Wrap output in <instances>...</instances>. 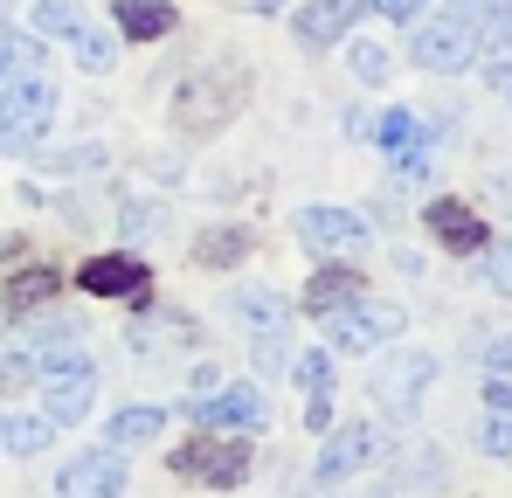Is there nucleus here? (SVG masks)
I'll return each instance as SVG.
<instances>
[{
    "label": "nucleus",
    "mask_w": 512,
    "mask_h": 498,
    "mask_svg": "<svg viewBox=\"0 0 512 498\" xmlns=\"http://www.w3.org/2000/svg\"><path fill=\"white\" fill-rule=\"evenodd\" d=\"M402 305H388V298H346L326 312V339L340 346V353H367V346H388V339H402Z\"/></svg>",
    "instance_id": "1"
},
{
    "label": "nucleus",
    "mask_w": 512,
    "mask_h": 498,
    "mask_svg": "<svg viewBox=\"0 0 512 498\" xmlns=\"http://www.w3.org/2000/svg\"><path fill=\"white\" fill-rule=\"evenodd\" d=\"M236 97H243V77H236V70H201V77L180 83L173 118H180V132H187V139H208V132L236 111Z\"/></svg>",
    "instance_id": "2"
},
{
    "label": "nucleus",
    "mask_w": 512,
    "mask_h": 498,
    "mask_svg": "<svg viewBox=\"0 0 512 498\" xmlns=\"http://www.w3.org/2000/svg\"><path fill=\"white\" fill-rule=\"evenodd\" d=\"M56 118V90L42 77H21V83H0V146L7 153H28Z\"/></svg>",
    "instance_id": "3"
},
{
    "label": "nucleus",
    "mask_w": 512,
    "mask_h": 498,
    "mask_svg": "<svg viewBox=\"0 0 512 498\" xmlns=\"http://www.w3.org/2000/svg\"><path fill=\"white\" fill-rule=\"evenodd\" d=\"M409 56H416L423 70H436V77H450V70H471V56H478V28H471V21H457V14H443V21H423Z\"/></svg>",
    "instance_id": "4"
},
{
    "label": "nucleus",
    "mask_w": 512,
    "mask_h": 498,
    "mask_svg": "<svg viewBox=\"0 0 512 498\" xmlns=\"http://www.w3.org/2000/svg\"><path fill=\"white\" fill-rule=\"evenodd\" d=\"M429 381H436V360H429V353H395V360L374 374V402L395 415V422H409V415L423 409Z\"/></svg>",
    "instance_id": "5"
},
{
    "label": "nucleus",
    "mask_w": 512,
    "mask_h": 498,
    "mask_svg": "<svg viewBox=\"0 0 512 498\" xmlns=\"http://www.w3.org/2000/svg\"><path fill=\"white\" fill-rule=\"evenodd\" d=\"M173 471L194 478V485L229 492V485L250 478V443H187V450H173Z\"/></svg>",
    "instance_id": "6"
},
{
    "label": "nucleus",
    "mask_w": 512,
    "mask_h": 498,
    "mask_svg": "<svg viewBox=\"0 0 512 498\" xmlns=\"http://www.w3.org/2000/svg\"><path fill=\"white\" fill-rule=\"evenodd\" d=\"M298 243L319 249V256H353V249H367V222L353 208H305L298 215Z\"/></svg>",
    "instance_id": "7"
},
{
    "label": "nucleus",
    "mask_w": 512,
    "mask_h": 498,
    "mask_svg": "<svg viewBox=\"0 0 512 498\" xmlns=\"http://www.w3.org/2000/svg\"><path fill=\"white\" fill-rule=\"evenodd\" d=\"M56 492L63 498H118L125 492V457H118V450H90L77 464H63Z\"/></svg>",
    "instance_id": "8"
},
{
    "label": "nucleus",
    "mask_w": 512,
    "mask_h": 498,
    "mask_svg": "<svg viewBox=\"0 0 512 498\" xmlns=\"http://www.w3.org/2000/svg\"><path fill=\"white\" fill-rule=\"evenodd\" d=\"M187 415H194L201 429H256V422H263V395H256L250 381H236V388H222V395H194Z\"/></svg>",
    "instance_id": "9"
},
{
    "label": "nucleus",
    "mask_w": 512,
    "mask_h": 498,
    "mask_svg": "<svg viewBox=\"0 0 512 498\" xmlns=\"http://www.w3.org/2000/svg\"><path fill=\"white\" fill-rule=\"evenodd\" d=\"M21 360H28L35 374H77V367H84V339H77L70 319H63V326H35L21 339Z\"/></svg>",
    "instance_id": "10"
},
{
    "label": "nucleus",
    "mask_w": 512,
    "mask_h": 498,
    "mask_svg": "<svg viewBox=\"0 0 512 498\" xmlns=\"http://www.w3.org/2000/svg\"><path fill=\"white\" fill-rule=\"evenodd\" d=\"M353 21H360V0H305L291 28H298L305 49H333V42H346Z\"/></svg>",
    "instance_id": "11"
},
{
    "label": "nucleus",
    "mask_w": 512,
    "mask_h": 498,
    "mask_svg": "<svg viewBox=\"0 0 512 498\" xmlns=\"http://www.w3.org/2000/svg\"><path fill=\"white\" fill-rule=\"evenodd\" d=\"M381 457V429H367V422H353V429H340L326 450H319V478L333 485V478H353V471H367Z\"/></svg>",
    "instance_id": "12"
},
{
    "label": "nucleus",
    "mask_w": 512,
    "mask_h": 498,
    "mask_svg": "<svg viewBox=\"0 0 512 498\" xmlns=\"http://www.w3.org/2000/svg\"><path fill=\"white\" fill-rule=\"evenodd\" d=\"M77 284H84L90 298H139L146 291V263L139 256H90L84 270H77Z\"/></svg>",
    "instance_id": "13"
},
{
    "label": "nucleus",
    "mask_w": 512,
    "mask_h": 498,
    "mask_svg": "<svg viewBox=\"0 0 512 498\" xmlns=\"http://www.w3.org/2000/svg\"><path fill=\"white\" fill-rule=\"evenodd\" d=\"M423 229L436 236L443 249H485V229H478V215L464 208V201H429V215H423Z\"/></svg>",
    "instance_id": "14"
},
{
    "label": "nucleus",
    "mask_w": 512,
    "mask_h": 498,
    "mask_svg": "<svg viewBox=\"0 0 512 498\" xmlns=\"http://www.w3.org/2000/svg\"><path fill=\"white\" fill-rule=\"evenodd\" d=\"M229 312H236L250 332H263V339H284V332H291V305H284L277 291H236Z\"/></svg>",
    "instance_id": "15"
},
{
    "label": "nucleus",
    "mask_w": 512,
    "mask_h": 498,
    "mask_svg": "<svg viewBox=\"0 0 512 498\" xmlns=\"http://www.w3.org/2000/svg\"><path fill=\"white\" fill-rule=\"evenodd\" d=\"M90 395H97V374L77 367V374H49V422H84L90 415Z\"/></svg>",
    "instance_id": "16"
},
{
    "label": "nucleus",
    "mask_w": 512,
    "mask_h": 498,
    "mask_svg": "<svg viewBox=\"0 0 512 498\" xmlns=\"http://www.w3.org/2000/svg\"><path fill=\"white\" fill-rule=\"evenodd\" d=\"M367 132H374L395 160H402V153H423L429 139H436V125H423V118H416V111H402V104H395V111H381V125H367Z\"/></svg>",
    "instance_id": "17"
},
{
    "label": "nucleus",
    "mask_w": 512,
    "mask_h": 498,
    "mask_svg": "<svg viewBox=\"0 0 512 498\" xmlns=\"http://www.w3.org/2000/svg\"><path fill=\"white\" fill-rule=\"evenodd\" d=\"M111 14H118V35H132V42H160V35H173V7L167 0H118Z\"/></svg>",
    "instance_id": "18"
},
{
    "label": "nucleus",
    "mask_w": 512,
    "mask_h": 498,
    "mask_svg": "<svg viewBox=\"0 0 512 498\" xmlns=\"http://www.w3.org/2000/svg\"><path fill=\"white\" fill-rule=\"evenodd\" d=\"M346 298H360V270H346V263H326V270L305 284V305H312L319 319H326L333 305H346Z\"/></svg>",
    "instance_id": "19"
},
{
    "label": "nucleus",
    "mask_w": 512,
    "mask_h": 498,
    "mask_svg": "<svg viewBox=\"0 0 512 498\" xmlns=\"http://www.w3.org/2000/svg\"><path fill=\"white\" fill-rule=\"evenodd\" d=\"M35 63H42V35L0 28V83H21V77H35Z\"/></svg>",
    "instance_id": "20"
},
{
    "label": "nucleus",
    "mask_w": 512,
    "mask_h": 498,
    "mask_svg": "<svg viewBox=\"0 0 512 498\" xmlns=\"http://www.w3.org/2000/svg\"><path fill=\"white\" fill-rule=\"evenodd\" d=\"M56 284H63V277H56L49 263H35V270H21V277L7 284V312H28V305H42V298H56Z\"/></svg>",
    "instance_id": "21"
},
{
    "label": "nucleus",
    "mask_w": 512,
    "mask_h": 498,
    "mask_svg": "<svg viewBox=\"0 0 512 498\" xmlns=\"http://www.w3.org/2000/svg\"><path fill=\"white\" fill-rule=\"evenodd\" d=\"M167 429V409H118L111 415V443L125 450V443H153Z\"/></svg>",
    "instance_id": "22"
},
{
    "label": "nucleus",
    "mask_w": 512,
    "mask_h": 498,
    "mask_svg": "<svg viewBox=\"0 0 512 498\" xmlns=\"http://www.w3.org/2000/svg\"><path fill=\"white\" fill-rule=\"evenodd\" d=\"M243 256H250V229H208L194 243V263H215V270L222 263H243Z\"/></svg>",
    "instance_id": "23"
},
{
    "label": "nucleus",
    "mask_w": 512,
    "mask_h": 498,
    "mask_svg": "<svg viewBox=\"0 0 512 498\" xmlns=\"http://www.w3.org/2000/svg\"><path fill=\"white\" fill-rule=\"evenodd\" d=\"M49 415H21V422H7V450H21V457H35V450H49Z\"/></svg>",
    "instance_id": "24"
},
{
    "label": "nucleus",
    "mask_w": 512,
    "mask_h": 498,
    "mask_svg": "<svg viewBox=\"0 0 512 498\" xmlns=\"http://www.w3.org/2000/svg\"><path fill=\"white\" fill-rule=\"evenodd\" d=\"M70 49H77L84 70H111V35H97V28H84V21L70 28Z\"/></svg>",
    "instance_id": "25"
},
{
    "label": "nucleus",
    "mask_w": 512,
    "mask_h": 498,
    "mask_svg": "<svg viewBox=\"0 0 512 498\" xmlns=\"http://www.w3.org/2000/svg\"><path fill=\"white\" fill-rule=\"evenodd\" d=\"M485 83H492V90H506V83H512V14L492 28V63H485Z\"/></svg>",
    "instance_id": "26"
},
{
    "label": "nucleus",
    "mask_w": 512,
    "mask_h": 498,
    "mask_svg": "<svg viewBox=\"0 0 512 498\" xmlns=\"http://www.w3.org/2000/svg\"><path fill=\"white\" fill-rule=\"evenodd\" d=\"M77 28V0H35V35H70Z\"/></svg>",
    "instance_id": "27"
},
{
    "label": "nucleus",
    "mask_w": 512,
    "mask_h": 498,
    "mask_svg": "<svg viewBox=\"0 0 512 498\" xmlns=\"http://www.w3.org/2000/svg\"><path fill=\"white\" fill-rule=\"evenodd\" d=\"M450 14H457V21H471V28H499V21L512 14V0H457Z\"/></svg>",
    "instance_id": "28"
},
{
    "label": "nucleus",
    "mask_w": 512,
    "mask_h": 498,
    "mask_svg": "<svg viewBox=\"0 0 512 498\" xmlns=\"http://www.w3.org/2000/svg\"><path fill=\"white\" fill-rule=\"evenodd\" d=\"M346 63H353V77H360V83H388V49H374V42H353Z\"/></svg>",
    "instance_id": "29"
},
{
    "label": "nucleus",
    "mask_w": 512,
    "mask_h": 498,
    "mask_svg": "<svg viewBox=\"0 0 512 498\" xmlns=\"http://www.w3.org/2000/svg\"><path fill=\"white\" fill-rule=\"evenodd\" d=\"M298 381H305L312 395H326V388H333V360H326V353H305V360H298Z\"/></svg>",
    "instance_id": "30"
},
{
    "label": "nucleus",
    "mask_w": 512,
    "mask_h": 498,
    "mask_svg": "<svg viewBox=\"0 0 512 498\" xmlns=\"http://www.w3.org/2000/svg\"><path fill=\"white\" fill-rule=\"evenodd\" d=\"M485 450H492V457H512V415H492V422H485Z\"/></svg>",
    "instance_id": "31"
},
{
    "label": "nucleus",
    "mask_w": 512,
    "mask_h": 498,
    "mask_svg": "<svg viewBox=\"0 0 512 498\" xmlns=\"http://www.w3.org/2000/svg\"><path fill=\"white\" fill-rule=\"evenodd\" d=\"M395 180H402V187L429 180V153H402V160H395Z\"/></svg>",
    "instance_id": "32"
},
{
    "label": "nucleus",
    "mask_w": 512,
    "mask_h": 498,
    "mask_svg": "<svg viewBox=\"0 0 512 498\" xmlns=\"http://www.w3.org/2000/svg\"><path fill=\"white\" fill-rule=\"evenodd\" d=\"M485 402H492V415H512V374H492L485 381Z\"/></svg>",
    "instance_id": "33"
},
{
    "label": "nucleus",
    "mask_w": 512,
    "mask_h": 498,
    "mask_svg": "<svg viewBox=\"0 0 512 498\" xmlns=\"http://www.w3.org/2000/svg\"><path fill=\"white\" fill-rule=\"evenodd\" d=\"M492 284H499V291L512 298V236H506L499 249H492Z\"/></svg>",
    "instance_id": "34"
},
{
    "label": "nucleus",
    "mask_w": 512,
    "mask_h": 498,
    "mask_svg": "<svg viewBox=\"0 0 512 498\" xmlns=\"http://www.w3.org/2000/svg\"><path fill=\"white\" fill-rule=\"evenodd\" d=\"M429 0H374V14H388V21H416Z\"/></svg>",
    "instance_id": "35"
},
{
    "label": "nucleus",
    "mask_w": 512,
    "mask_h": 498,
    "mask_svg": "<svg viewBox=\"0 0 512 498\" xmlns=\"http://www.w3.org/2000/svg\"><path fill=\"white\" fill-rule=\"evenodd\" d=\"M153 229H160L153 208H125V236H153Z\"/></svg>",
    "instance_id": "36"
},
{
    "label": "nucleus",
    "mask_w": 512,
    "mask_h": 498,
    "mask_svg": "<svg viewBox=\"0 0 512 498\" xmlns=\"http://www.w3.org/2000/svg\"><path fill=\"white\" fill-rule=\"evenodd\" d=\"M485 360H492V374H512V339H492Z\"/></svg>",
    "instance_id": "37"
},
{
    "label": "nucleus",
    "mask_w": 512,
    "mask_h": 498,
    "mask_svg": "<svg viewBox=\"0 0 512 498\" xmlns=\"http://www.w3.org/2000/svg\"><path fill=\"white\" fill-rule=\"evenodd\" d=\"M305 422H312V429H326V422H333V402H326V395H312V409H305Z\"/></svg>",
    "instance_id": "38"
},
{
    "label": "nucleus",
    "mask_w": 512,
    "mask_h": 498,
    "mask_svg": "<svg viewBox=\"0 0 512 498\" xmlns=\"http://www.w3.org/2000/svg\"><path fill=\"white\" fill-rule=\"evenodd\" d=\"M0 450H7V422H0Z\"/></svg>",
    "instance_id": "39"
},
{
    "label": "nucleus",
    "mask_w": 512,
    "mask_h": 498,
    "mask_svg": "<svg viewBox=\"0 0 512 498\" xmlns=\"http://www.w3.org/2000/svg\"><path fill=\"white\" fill-rule=\"evenodd\" d=\"M506 97H512V83H506Z\"/></svg>",
    "instance_id": "40"
}]
</instances>
